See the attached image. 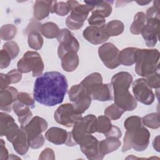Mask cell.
Listing matches in <instances>:
<instances>
[{
    "instance_id": "44dd1931",
    "label": "cell",
    "mask_w": 160,
    "mask_h": 160,
    "mask_svg": "<svg viewBox=\"0 0 160 160\" xmlns=\"http://www.w3.org/2000/svg\"><path fill=\"white\" fill-rule=\"evenodd\" d=\"M68 135V132L62 128L57 127L49 128L45 133L46 139L56 145L65 144L67 141Z\"/></svg>"
},
{
    "instance_id": "603a6c76",
    "label": "cell",
    "mask_w": 160,
    "mask_h": 160,
    "mask_svg": "<svg viewBox=\"0 0 160 160\" xmlns=\"http://www.w3.org/2000/svg\"><path fill=\"white\" fill-rule=\"evenodd\" d=\"M121 142L119 138L115 137H107L106 139L99 142V151L101 157L116 151L119 148Z\"/></svg>"
},
{
    "instance_id": "d4e9b609",
    "label": "cell",
    "mask_w": 160,
    "mask_h": 160,
    "mask_svg": "<svg viewBox=\"0 0 160 160\" xmlns=\"http://www.w3.org/2000/svg\"><path fill=\"white\" fill-rule=\"evenodd\" d=\"M61 59L62 68L66 72L74 71L79 65V57L76 51L68 52Z\"/></svg>"
},
{
    "instance_id": "8992f818",
    "label": "cell",
    "mask_w": 160,
    "mask_h": 160,
    "mask_svg": "<svg viewBox=\"0 0 160 160\" xmlns=\"http://www.w3.org/2000/svg\"><path fill=\"white\" fill-rule=\"evenodd\" d=\"M97 118L93 114H89L82 118L73 126L72 131L68 132L65 143L68 146H74L84 136L96 132Z\"/></svg>"
},
{
    "instance_id": "4dcf8cb0",
    "label": "cell",
    "mask_w": 160,
    "mask_h": 160,
    "mask_svg": "<svg viewBox=\"0 0 160 160\" xmlns=\"http://www.w3.org/2000/svg\"><path fill=\"white\" fill-rule=\"evenodd\" d=\"M28 41L29 46L34 50L40 49L43 45V39L37 31H31L28 35Z\"/></svg>"
},
{
    "instance_id": "52a82bcc",
    "label": "cell",
    "mask_w": 160,
    "mask_h": 160,
    "mask_svg": "<svg viewBox=\"0 0 160 160\" xmlns=\"http://www.w3.org/2000/svg\"><path fill=\"white\" fill-rule=\"evenodd\" d=\"M48 128L47 121L39 116L32 118L22 129L26 132L29 146L32 149H38L44 143V138L42 133Z\"/></svg>"
},
{
    "instance_id": "9a60e30c",
    "label": "cell",
    "mask_w": 160,
    "mask_h": 160,
    "mask_svg": "<svg viewBox=\"0 0 160 160\" xmlns=\"http://www.w3.org/2000/svg\"><path fill=\"white\" fill-rule=\"evenodd\" d=\"M78 144L81 151L86 155L88 159H102V157L99 151V141L93 136L87 134L81 139Z\"/></svg>"
},
{
    "instance_id": "ab89813d",
    "label": "cell",
    "mask_w": 160,
    "mask_h": 160,
    "mask_svg": "<svg viewBox=\"0 0 160 160\" xmlns=\"http://www.w3.org/2000/svg\"><path fill=\"white\" fill-rule=\"evenodd\" d=\"M88 22L91 26L101 27L105 24L106 20L101 16L92 12L91 16L88 19Z\"/></svg>"
},
{
    "instance_id": "7bdbcfd3",
    "label": "cell",
    "mask_w": 160,
    "mask_h": 160,
    "mask_svg": "<svg viewBox=\"0 0 160 160\" xmlns=\"http://www.w3.org/2000/svg\"><path fill=\"white\" fill-rule=\"evenodd\" d=\"M54 153L52 149L46 148L40 154L39 159H54Z\"/></svg>"
},
{
    "instance_id": "e0dca14e",
    "label": "cell",
    "mask_w": 160,
    "mask_h": 160,
    "mask_svg": "<svg viewBox=\"0 0 160 160\" xmlns=\"http://www.w3.org/2000/svg\"><path fill=\"white\" fill-rule=\"evenodd\" d=\"M1 136H5L7 139L11 142L14 138L18 134L21 128L15 122L14 119L10 115L1 112Z\"/></svg>"
},
{
    "instance_id": "1f68e13d",
    "label": "cell",
    "mask_w": 160,
    "mask_h": 160,
    "mask_svg": "<svg viewBox=\"0 0 160 160\" xmlns=\"http://www.w3.org/2000/svg\"><path fill=\"white\" fill-rule=\"evenodd\" d=\"M126 111L118 106L115 103L107 107L104 110V116L110 120H117L119 119Z\"/></svg>"
},
{
    "instance_id": "d590c367",
    "label": "cell",
    "mask_w": 160,
    "mask_h": 160,
    "mask_svg": "<svg viewBox=\"0 0 160 160\" xmlns=\"http://www.w3.org/2000/svg\"><path fill=\"white\" fill-rule=\"evenodd\" d=\"M70 11V7L67 2L53 1L51 13L55 12L59 16H64L65 15H67Z\"/></svg>"
},
{
    "instance_id": "5b68a950",
    "label": "cell",
    "mask_w": 160,
    "mask_h": 160,
    "mask_svg": "<svg viewBox=\"0 0 160 160\" xmlns=\"http://www.w3.org/2000/svg\"><path fill=\"white\" fill-rule=\"evenodd\" d=\"M150 132L140 124L133 128L126 129L124 138L122 151L125 152L131 149H134L137 151L145 150L149 142Z\"/></svg>"
},
{
    "instance_id": "ac0fdd59",
    "label": "cell",
    "mask_w": 160,
    "mask_h": 160,
    "mask_svg": "<svg viewBox=\"0 0 160 160\" xmlns=\"http://www.w3.org/2000/svg\"><path fill=\"white\" fill-rule=\"evenodd\" d=\"M83 37L88 42L93 44H100L109 39V36L104 31L103 26L99 27L89 26L83 31Z\"/></svg>"
},
{
    "instance_id": "f6af8a7d",
    "label": "cell",
    "mask_w": 160,
    "mask_h": 160,
    "mask_svg": "<svg viewBox=\"0 0 160 160\" xmlns=\"http://www.w3.org/2000/svg\"><path fill=\"white\" fill-rule=\"evenodd\" d=\"M9 158V154L8 151L5 146V142L3 139H1V143H0V159L1 160H4V159H8Z\"/></svg>"
},
{
    "instance_id": "b9f144b4",
    "label": "cell",
    "mask_w": 160,
    "mask_h": 160,
    "mask_svg": "<svg viewBox=\"0 0 160 160\" xmlns=\"http://www.w3.org/2000/svg\"><path fill=\"white\" fill-rule=\"evenodd\" d=\"M22 72H21L18 69H12L9 71L7 75L8 76L11 83H17L19 82L22 78Z\"/></svg>"
},
{
    "instance_id": "f35d334b",
    "label": "cell",
    "mask_w": 160,
    "mask_h": 160,
    "mask_svg": "<svg viewBox=\"0 0 160 160\" xmlns=\"http://www.w3.org/2000/svg\"><path fill=\"white\" fill-rule=\"evenodd\" d=\"M145 79L151 88L159 89L160 86V78L158 72H156L145 77Z\"/></svg>"
},
{
    "instance_id": "836d02e7",
    "label": "cell",
    "mask_w": 160,
    "mask_h": 160,
    "mask_svg": "<svg viewBox=\"0 0 160 160\" xmlns=\"http://www.w3.org/2000/svg\"><path fill=\"white\" fill-rule=\"evenodd\" d=\"M17 32V28L13 24H5L1 28V38L5 41L11 40L14 38Z\"/></svg>"
},
{
    "instance_id": "f1b7e54d",
    "label": "cell",
    "mask_w": 160,
    "mask_h": 160,
    "mask_svg": "<svg viewBox=\"0 0 160 160\" xmlns=\"http://www.w3.org/2000/svg\"><path fill=\"white\" fill-rule=\"evenodd\" d=\"M146 22V14L143 12H138L134 16V21L131 25L130 31L133 34H139Z\"/></svg>"
},
{
    "instance_id": "5bb4252c",
    "label": "cell",
    "mask_w": 160,
    "mask_h": 160,
    "mask_svg": "<svg viewBox=\"0 0 160 160\" xmlns=\"http://www.w3.org/2000/svg\"><path fill=\"white\" fill-rule=\"evenodd\" d=\"M119 49L111 42H106L98 49V54L104 64L109 69H114L120 64L119 62Z\"/></svg>"
},
{
    "instance_id": "9c48e42d",
    "label": "cell",
    "mask_w": 160,
    "mask_h": 160,
    "mask_svg": "<svg viewBox=\"0 0 160 160\" xmlns=\"http://www.w3.org/2000/svg\"><path fill=\"white\" fill-rule=\"evenodd\" d=\"M18 69L22 73L32 72V76H39L44 70V63L39 54L35 51H28L18 62Z\"/></svg>"
},
{
    "instance_id": "ba28073f",
    "label": "cell",
    "mask_w": 160,
    "mask_h": 160,
    "mask_svg": "<svg viewBox=\"0 0 160 160\" xmlns=\"http://www.w3.org/2000/svg\"><path fill=\"white\" fill-rule=\"evenodd\" d=\"M70 7L71 14L66 18V24L72 30H78L81 28L89 13L92 11L94 6L86 4H79L76 1H68L66 2Z\"/></svg>"
},
{
    "instance_id": "f546056e",
    "label": "cell",
    "mask_w": 160,
    "mask_h": 160,
    "mask_svg": "<svg viewBox=\"0 0 160 160\" xmlns=\"http://www.w3.org/2000/svg\"><path fill=\"white\" fill-rule=\"evenodd\" d=\"M61 29H59L58 26L52 22H48L42 24L40 26V31L41 34L46 38L49 39H52L59 36Z\"/></svg>"
},
{
    "instance_id": "277c9868",
    "label": "cell",
    "mask_w": 160,
    "mask_h": 160,
    "mask_svg": "<svg viewBox=\"0 0 160 160\" xmlns=\"http://www.w3.org/2000/svg\"><path fill=\"white\" fill-rule=\"evenodd\" d=\"M159 52L158 49H138L135 54V71L142 76L146 77L159 70Z\"/></svg>"
},
{
    "instance_id": "cb8c5ba5",
    "label": "cell",
    "mask_w": 160,
    "mask_h": 160,
    "mask_svg": "<svg viewBox=\"0 0 160 160\" xmlns=\"http://www.w3.org/2000/svg\"><path fill=\"white\" fill-rule=\"evenodd\" d=\"M53 1H36L34 6V16L38 20H41L48 16L51 12Z\"/></svg>"
},
{
    "instance_id": "6da1fadb",
    "label": "cell",
    "mask_w": 160,
    "mask_h": 160,
    "mask_svg": "<svg viewBox=\"0 0 160 160\" xmlns=\"http://www.w3.org/2000/svg\"><path fill=\"white\" fill-rule=\"evenodd\" d=\"M68 84L66 77L57 71L46 72L35 81L33 98L39 103L54 106L62 103Z\"/></svg>"
},
{
    "instance_id": "3957f363",
    "label": "cell",
    "mask_w": 160,
    "mask_h": 160,
    "mask_svg": "<svg viewBox=\"0 0 160 160\" xmlns=\"http://www.w3.org/2000/svg\"><path fill=\"white\" fill-rule=\"evenodd\" d=\"M80 84L92 99L108 101L113 99L112 84H103L102 78L99 72L89 74Z\"/></svg>"
},
{
    "instance_id": "e575fe53",
    "label": "cell",
    "mask_w": 160,
    "mask_h": 160,
    "mask_svg": "<svg viewBox=\"0 0 160 160\" xmlns=\"http://www.w3.org/2000/svg\"><path fill=\"white\" fill-rule=\"evenodd\" d=\"M142 124L151 129H158L159 126V116L158 113H151L142 118Z\"/></svg>"
},
{
    "instance_id": "ffe728a7",
    "label": "cell",
    "mask_w": 160,
    "mask_h": 160,
    "mask_svg": "<svg viewBox=\"0 0 160 160\" xmlns=\"http://www.w3.org/2000/svg\"><path fill=\"white\" fill-rule=\"evenodd\" d=\"M12 109L18 118L21 128H23L32 118V113L29 107L18 100L13 104Z\"/></svg>"
},
{
    "instance_id": "7a4b0ae2",
    "label": "cell",
    "mask_w": 160,
    "mask_h": 160,
    "mask_svg": "<svg viewBox=\"0 0 160 160\" xmlns=\"http://www.w3.org/2000/svg\"><path fill=\"white\" fill-rule=\"evenodd\" d=\"M132 82V77L128 72H119L111 78L114 103L125 111H132L137 106L135 98L128 90Z\"/></svg>"
},
{
    "instance_id": "83f0119b",
    "label": "cell",
    "mask_w": 160,
    "mask_h": 160,
    "mask_svg": "<svg viewBox=\"0 0 160 160\" xmlns=\"http://www.w3.org/2000/svg\"><path fill=\"white\" fill-rule=\"evenodd\" d=\"M106 34L110 36H116L121 34L124 31V24L119 20H112L103 26Z\"/></svg>"
},
{
    "instance_id": "d6986e66",
    "label": "cell",
    "mask_w": 160,
    "mask_h": 160,
    "mask_svg": "<svg viewBox=\"0 0 160 160\" xmlns=\"http://www.w3.org/2000/svg\"><path fill=\"white\" fill-rule=\"evenodd\" d=\"M18 90L11 86L1 91V102L0 109L2 111L11 112L13 104L18 101Z\"/></svg>"
},
{
    "instance_id": "4fadbf2b",
    "label": "cell",
    "mask_w": 160,
    "mask_h": 160,
    "mask_svg": "<svg viewBox=\"0 0 160 160\" xmlns=\"http://www.w3.org/2000/svg\"><path fill=\"white\" fill-rule=\"evenodd\" d=\"M57 39L59 43L58 49V54L59 58H61L68 52L78 51L79 48V42L68 29H61Z\"/></svg>"
},
{
    "instance_id": "7c38bea8",
    "label": "cell",
    "mask_w": 160,
    "mask_h": 160,
    "mask_svg": "<svg viewBox=\"0 0 160 160\" xmlns=\"http://www.w3.org/2000/svg\"><path fill=\"white\" fill-rule=\"evenodd\" d=\"M132 89L136 100L146 105H150L154 102V93L145 79H136L132 83Z\"/></svg>"
},
{
    "instance_id": "30bf717a",
    "label": "cell",
    "mask_w": 160,
    "mask_h": 160,
    "mask_svg": "<svg viewBox=\"0 0 160 160\" xmlns=\"http://www.w3.org/2000/svg\"><path fill=\"white\" fill-rule=\"evenodd\" d=\"M68 95L76 112L78 114H82L91 105L92 99L81 84L72 86L68 91Z\"/></svg>"
},
{
    "instance_id": "2e32d148",
    "label": "cell",
    "mask_w": 160,
    "mask_h": 160,
    "mask_svg": "<svg viewBox=\"0 0 160 160\" xmlns=\"http://www.w3.org/2000/svg\"><path fill=\"white\" fill-rule=\"evenodd\" d=\"M141 33L148 47L154 46L159 34V18L146 19V24Z\"/></svg>"
},
{
    "instance_id": "74e56055",
    "label": "cell",
    "mask_w": 160,
    "mask_h": 160,
    "mask_svg": "<svg viewBox=\"0 0 160 160\" xmlns=\"http://www.w3.org/2000/svg\"><path fill=\"white\" fill-rule=\"evenodd\" d=\"M18 100L31 108H34L35 106L34 101L31 96L27 92H20L18 93Z\"/></svg>"
},
{
    "instance_id": "c3c4849f",
    "label": "cell",
    "mask_w": 160,
    "mask_h": 160,
    "mask_svg": "<svg viewBox=\"0 0 160 160\" xmlns=\"http://www.w3.org/2000/svg\"><path fill=\"white\" fill-rule=\"evenodd\" d=\"M150 2H151V1H137V2H138L139 4L141 5V6H143V5L147 4L149 3Z\"/></svg>"
},
{
    "instance_id": "4316f807",
    "label": "cell",
    "mask_w": 160,
    "mask_h": 160,
    "mask_svg": "<svg viewBox=\"0 0 160 160\" xmlns=\"http://www.w3.org/2000/svg\"><path fill=\"white\" fill-rule=\"evenodd\" d=\"M138 48H126L119 51V62L124 66H131L135 63V54Z\"/></svg>"
},
{
    "instance_id": "60d3db41",
    "label": "cell",
    "mask_w": 160,
    "mask_h": 160,
    "mask_svg": "<svg viewBox=\"0 0 160 160\" xmlns=\"http://www.w3.org/2000/svg\"><path fill=\"white\" fill-rule=\"evenodd\" d=\"M11 58L9 54L4 49H2L0 52V68H7L11 62Z\"/></svg>"
},
{
    "instance_id": "d6a6232c",
    "label": "cell",
    "mask_w": 160,
    "mask_h": 160,
    "mask_svg": "<svg viewBox=\"0 0 160 160\" xmlns=\"http://www.w3.org/2000/svg\"><path fill=\"white\" fill-rule=\"evenodd\" d=\"M112 124L110 119L106 116H100L97 118L96 132L106 135L111 129Z\"/></svg>"
},
{
    "instance_id": "8d00e7d4",
    "label": "cell",
    "mask_w": 160,
    "mask_h": 160,
    "mask_svg": "<svg viewBox=\"0 0 160 160\" xmlns=\"http://www.w3.org/2000/svg\"><path fill=\"white\" fill-rule=\"evenodd\" d=\"M3 49H4L11 56V59L17 57L19 52V48L18 44L12 41H8L4 44Z\"/></svg>"
},
{
    "instance_id": "ee69618b",
    "label": "cell",
    "mask_w": 160,
    "mask_h": 160,
    "mask_svg": "<svg viewBox=\"0 0 160 160\" xmlns=\"http://www.w3.org/2000/svg\"><path fill=\"white\" fill-rule=\"evenodd\" d=\"M122 133L121 131V129L116 126L112 125L111 129L110 131L105 135V136L107 137H115L117 138H119L121 137Z\"/></svg>"
},
{
    "instance_id": "8fae6325",
    "label": "cell",
    "mask_w": 160,
    "mask_h": 160,
    "mask_svg": "<svg viewBox=\"0 0 160 160\" xmlns=\"http://www.w3.org/2000/svg\"><path fill=\"white\" fill-rule=\"evenodd\" d=\"M54 118L58 123L70 128L74 126L82 118V115L76 112L72 104L66 103L58 108Z\"/></svg>"
},
{
    "instance_id": "484cf974",
    "label": "cell",
    "mask_w": 160,
    "mask_h": 160,
    "mask_svg": "<svg viewBox=\"0 0 160 160\" xmlns=\"http://www.w3.org/2000/svg\"><path fill=\"white\" fill-rule=\"evenodd\" d=\"M84 2L94 6L92 12L101 16L104 18L108 17L112 12V6L109 1H84Z\"/></svg>"
},
{
    "instance_id": "7402d4cb",
    "label": "cell",
    "mask_w": 160,
    "mask_h": 160,
    "mask_svg": "<svg viewBox=\"0 0 160 160\" xmlns=\"http://www.w3.org/2000/svg\"><path fill=\"white\" fill-rule=\"evenodd\" d=\"M11 143L16 152L19 155H24L30 147L27 134L22 128H21L18 134L14 138Z\"/></svg>"
},
{
    "instance_id": "bcb514c9",
    "label": "cell",
    "mask_w": 160,
    "mask_h": 160,
    "mask_svg": "<svg viewBox=\"0 0 160 160\" xmlns=\"http://www.w3.org/2000/svg\"><path fill=\"white\" fill-rule=\"evenodd\" d=\"M1 84H0V90H2L9 86V85L11 83L10 79L8 77V76L6 74H4L3 73H1Z\"/></svg>"
},
{
    "instance_id": "7dc6e473",
    "label": "cell",
    "mask_w": 160,
    "mask_h": 160,
    "mask_svg": "<svg viewBox=\"0 0 160 160\" xmlns=\"http://www.w3.org/2000/svg\"><path fill=\"white\" fill-rule=\"evenodd\" d=\"M153 147L157 151H159V136H156V138L154 139L153 142Z\"/></svg>"
}]
</instances>
